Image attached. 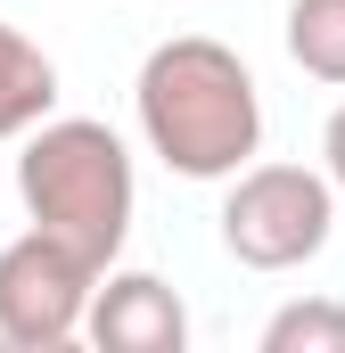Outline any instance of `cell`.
<instances>
[{"instance_id":"7","label":"cell","mask_w":345,"mask_h":353,"mask_svg":"<svg viewBox=\"0 0 345 353\" xmlns=\"http://www.w3.org/2000/svg\"><path fill=\"white\" fill-rule=\"evenodd\" d=\"M288 58L345 90V0H288Z\"/></svg>"},{"instance_id":"6","label":"cell","mask_w":345,"mask_h":353,"mask_svg":"<svg viewBox=\"0 0 345 353\" xmlns=\"http://www.w3.org/2000/svg\"><path fill=\"white\" fill-rule=\"evenodd\" d=\"M50 115H58V66H50V50L0 17V140H25Z\"/></svg>"},{"instance_id":"1","label":"cell","mask_w":345,"mask_h":353,"mask_svg":"<svg viewBox=\"0 0 345 353\" xmlns=\"http://www.w3.org/2000/svg\"><path fill=\"white\" fill-rule=\"evenodd\" d=\"M132 115L148 157L181 181H230L263 148V90L247 58L214 33H172L132 74Z\"/></svg>"},{"instance_id":"5","label":"cell","mask_w":345,"mask_h":353,"mask_svg":"<svg viewBox=\"0 0 345 353\" xmlns=\"http://www.w3.org/2000/svg\"><path fill=\"white\" fill-rule=\"evenodd\" d=\"M99 353H181L189 345V304L172 296L157 271H107L90 296V329Z\"/></svg>"},{"instance_id":"4","label":"cell","mask_w":345,"mask_h":353,"mask_svg":"<svg viewBox=\"0 0 345 353\" xmlns=\"http://www.w3.org/2000/svg\"><path fill=\"white\" fill-rule=\"evenodd\" d=\"M107 271L83 247H66L58 230H25L0 247V345L17 353H50L75 345L90 329V296Z\"/></svg>"},{"instance_id":"2","label":"cell","mask_w":345,"mask_h":353,"mask_svg":"<svg viewBox=\"0 0 345 353\" xmlns=\"http://www.w3.org/2000/svg\"><path fill=\"white\" fill-rule=\"evenodd\" d=\"M17 197L33 230H58L66 247H83L99 271H115L132 214H140V181L132 148L115 123L99 115H50L17 140Z\"/></svg>"},{"instance_id":"8","label":"cell","mask_w":345,"mask_h":353,"mask_svg":"<svg viewBox=\"0 0 345 353\" xmlns=\"http://www.w3.org/2000/svg\"><path fill=\"white\" fill-rule=\"evenodd\" d=\"M263 353H345V304L337 296H296L263 321Z\"/></svg>"},{"instance_id":"3","label":"cell","mask_w":345,"mask_h":353,"mask_svg":"<svg viewBox=\"0 0 345 353\" xmlns=\"http://www.w3.org/2000/svg\"><path fill=\"white\" fill-rule=\"evenodd\" d=\"M337 230V181L313 165H247L222 197V247L247 271H304Z\"/></svg>"},{"instance_id":"9","label":"cell","mask_w":345,"mask_h":353,"mask_svg":"<svg viewBox=\"0 0 345 353\" xmlns=\"http://www.w3.org/2000/svg\"><path fill=\"white\" fill-rule=\"evenodd\" d=\"M321 173L337 181V197H345V107L329 115V123H321Z\"/></svg>"}]
</instances>
